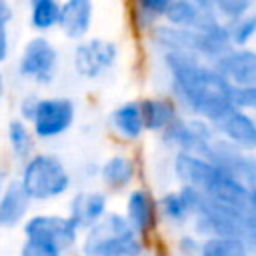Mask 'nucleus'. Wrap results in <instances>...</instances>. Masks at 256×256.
Returning <instances> with one entry per match:
<instances>
[{"label": "nucleus", "mask_w": 256, "mask_h": 256, "mask_svg": "<svg viewBox=\"0 0 256 256\" xmlns=\"http://www.w3.org/2000/svg\"><path fill=\"white\" fill-rule=\"evenodd\" d=\"M162 64L170 80L172 98L184 112L214 124L234 108L230 100L232 84L212 62L190 52H162Z\"/></svg>", "instance_id": "nucleus-1"}, {"label": "nucleus", "mask_w": 256, "mask_h": 256, "mask_svg": "<svg viewBox=\"0 0 256 256\" xmlns=\"http://www.w3.org/2000/svg\"><path fill=\"white\" fill-rule=\"evenodd\" d=\"M144 250V238L128 218L110 210L80 238V252L86 256H140Z\"/></svg>", "instance_id": "nucleus-2"}, {"label": "nucleus", "mask_w": 256, "mask_h": 256, "mask_svg": "<svg viewBox=\"0 0 256 256\" xmlns=\"http://www.w3.org/2000/svg\"><path fill=\"white\" fill-rule=\"evenodd\" d=\"M18 180L32 202L58 200L72 188V174L64 160L50 152H34L26 162H22Z\"/></svg>", "instance_id": "nucleus-3"}, {"label": "nucleus", "mask_w": 256, "mask_h": 256, "mask_svg": "<svg viewBox=\"0 0 256 256\" xmlns=\"http://www.w3.org/2000/svg\"><path fill=\"white\" fill-rule=\"evenodd\" d=\"M60 70V52L44 32L28 38L18 54L16 72L22 80L48 86L56 80Z\"/></svg>", "instance_id": "nucleus-4"}, {"label": "nucleus", "mask_w": 256, "mask_h": 256, "mask_svg": "<svg viewBox=\"0 0 256 256\" xmlns=\"http://www.w3.org/2000/svg\"><path fill=\"white\" fill-rule=\"evenodd\" d=\"M120 48L114 40L104 36H86L76 42L72 50V68L84 80H98L106 76L118 62Z\"/></svg>", "instance_id": "nucleus-5"}, {"label": "nucleus", "mask_w": 256, "mask_h": 256, "mask_svg": "<svg viewBox=\"0 0 256 256\" xmlns=\"http://www.w3.org/2000/svg\"><path fill=\"white\" fill-rule=\"evenodd\" d=\"M82 228L66 214L54 212H36L28 216L22 224V234L28 238H38L54 246L60 254L72 250L80 242Z\"/></svg>", "instance_id": "nucleus-6"}, {"label": "nucleus", "mask_w": 256, "mask_h": 256, "mask_svg": "<svg viewBox=\"0 0 256 256\" xmlns=\"http://www.w3.org/2000/svg\"><path fill=\"white\" fill-rule=\"evenodd\" d=\"M76 122V102L68 96L38 98L30 126L40 140H52L66 134Z\"/></svg>", "instance_id": "nucleus-7"}, {"label": "nucleus", "mask_w": 256, "mask_h": 256, "mask_svg": "<svg viewBox=\"0 0 256 256\" xmlns=\"http://www.w3.org/2000/svg\"><path fill=\"white\" fill-rule=\"evenodd\" d=\"M160 138L170 148L206 154L208 146L216 138V130H214L212 122H208L200 116H192V114L182 116V114H178L160 132Z\"/></svg>", "instance_id": "nucleus-8"}, {"label": "nucleus", "mask_w": 256, "mask_h": 256, "mask_svg": "<svg viewBox=\"0 0 256 256\" xmlns=\"http://www.w3.org/2000/svg\"><path fill=\"white\" fill-rule=\"evenodd\" d=\"M204 156H208L224 172L240 178L248 186L256 184V154H254V150H246V148L216 134V138L212 140V144L208 146Z\"/></svg>", "instance_id": "nucleus-9"}, {"label": "nucleus", "mask_w": 256, "mask_h": 256, "mask_svg": "<svg viewBox=\"0 0 256 256\" xmlns=\"http://www.w3.org/2000/svg\"><path fill=\"white\" fill-rule=\"evenodd\" d=\"M172 170L176 178L180 180V184L194 186L204 194L212 192V188L216 186L218 178L224 172L208 156L198 154V152H188V150H176Z\"/></svg>", "instance_id": "nucleus-10"}, {"label": "nucleus", "mask_w": 256, "mask_h": 256, "mask_svg": "<svg viewBox=\"0 0 256 256\" xmlns=\"http://www.w3.org/2000/svg\"><path fill=\"white\" fill-rule=\"evenodd\" d=\"M124 216L134 226V230L142 238H146L156 230L158 220H160L158 200L152 196V192H148L142 186L130 188L124 200Z\"/></svg>", "instance_id": "nucleus-11"}, {"label": "nucleus", "mask_w": 256, "mask_h": 256, "mask_svg": "<svg viewBox=\"0 0 256 256\" xmlns=\"http://www.w3.org/2000/svg\"><path fill=\"white\" fill-rule=\"evenodd\" d=\"M212 64L230 84H256V50L250 46H232Z\"/></svg>", "instance_id": "nucleus-12"}, {"label": "nucleus", "mask_w": 256, "mask_h": 256, "mask_svg": "<svg viewBox=\"0 0 256 256\" xmlns=\"http://www.w3.org/2000/svg\"><path fill=\"white\" fill-rule=\"evenodd\" d=\"M94 24V0H62L58 30L64 38L78 42L86 38Z\"/></svg>", "instance_id": "nucleus-13"}, {"label": "nucleus", "mask_w": 256, "mask_h": 256, "mask_svg": "<svg viewBox=\"0 0 256 256\" xmlns=\"http://www.w3.org/2000/svg\"><path fill=\"white\" fill-rule=\"evenodd\" d=\"M212 126L218 136H222L246 150L256 152V116L252 112L232 108L228 114H224Z\"/></svg>", "instance_id": "nucleus-14"}, {"label": "nucleus", "mask_w": 256, "mask_h": 256, "mask_svg": "<svg viewBox=\"0 0 256 256\" xmlns=\"http://www.w3.org/2000/svg\"><path fill=\"white\" fill-rule=\"evenodd\" d=\"M32 198L20 184V180H6L0 192V228L14 230L24 224L30 212Z\"/></svg>", "instance_id": "nucleus-15"}, {"label": "nucleus", "mask_w": 256, "mask_h": 256, "mask_svg": "<svg viewBox=\"0 0 256 256\" xmlns=\"http://www.w3.org/2000/svg\"><path fill=\"white\" fill-rule=\"evenodd\" d=\"M108 212V194L102 190H78L70 196L68 216L82 228H90Z\"/></svg>", "instance_id": "nucleus-16"}, {"label": "nucleus", "mask_w": 256, "mask_h": 256, "mask_svg": "<svg viewBox=\"0 0 256 256\" xmlns=\"http://www.w3.org/2000/svg\"><path fill=\"white\" fill-rule=\"evenodd\" d=\"M136 174H138L136 160L132 156L120 154V152L108 156L100 164V168H98L100 182L104 184L106 190H110L114 194H120V192L130 190V186L136 180Z\"/></svg>", "instance_id": "nucleus-17"}, {"label": "nucleus", "mask_w": 256, "mask_h": 256, "mask_svg": "<svg viewBox=\"0 0 256 256\" xmlns=\"http://www.w3.org/2000/svg\"><path fill=\"white\" fill-rule=\"evenodd\" d=\"M150 40L162 52H190L198 56V30L174 24H156L150 28Z\"/></svg>", "instance_id": "nucleus-18"}, {"label": "nucleus", "mask_w": 256, "mask_h": 256, "mask_svg": "<svg viewBox=\"0 0 256 256\" xmlns=\"http://www.w3.org/2000/svg\"><path fill=\"white\" fill-rule=\"evenodd\" d=\"M108 124H110V130L114 132V136L124 142H136L146 132L140 102H136V100H128V102H122L116 108H112V112L108 116Z\"/></svg>", "instance_id": "nucleus-19"}, {"label": "nucleus", "mask_w": 256, "mask_h": 256, "mask_svg": "<svg viewBox=\"0 0 256 256\" xmlns=\"http://www.w3.org/2000/svg\"><path fill=\"white\" fill-rule=\"evenodd\" d=\"M146 132H162L178 114L180 106L172 96H148L138 100Z\"/></svg>", "instance_id": "nucleus-20"}, {"label": "nucleus", "mask_w": 256, "mask_h": 256, "mask_svg": "<svg viewBox=\"0 0 256 256\" xmlns=\"http://www.w3.org/2000/svg\"><path fill=\"white\" fill-rule=\"evenodd\" d=\"M36 138L38 136L34 134L28 120H24L20 116L8 120V124H6V142H8V148H10L12 156L18 162H26L34 154Z\"/></svg>", "instance_id": "nucleus-21"}, {"label": "nucleus", "mask_w": 256, "mask_h": 256, "mask_svg": "<svg viewBox=\"0 0 256 256\" xmlns=\"http://www.w3.org/2000/svg\"><path fill=\"white\" fill-rule=\"evenodd\" d=\"M158 212H160V218L172 228H182L186 226V222L192 220V208L182 188L164 192L158 198Z\"/></svg>", "instance_id": "nucleus-22"}, {"label": "nucleus", "mask_w": 256, "mask_h": 256, "mask_svg": "<svg viewBox=\"0 0 256 256\" xmlns=\"http://www.w3.org/2000/svg\"><path fill=\"white\" fill-rule=\"evenodd\" d=\"M210 12L212 10H204L196 0H172L162 20L182 28H198Z\"/></svg>", "instance_id": "nucleus-23"}, {"label": "nucleus", "mask_w": 256, "mask_h": 256, "mask_svg": "<svg viewBox=\"0 0 256 256\" xmlns=\"http://www.w3.org/2000/svg\"><path fill=\"white\" fill-rule=\"evenodd\" d=\"M202 256H246V244L236 234H212L202 238Z\"/></svg>", "instance_id": "nucleus-24"}, {"label": "nucleus", "mask_w": 256, "mask_h": 256, "mask_svg": "<svg viewBox=\"0 0 256 256\" xmlns=\"http://www.w3.org/2000/svg\"><path fill=\"white\" fill-rule=\"evenodd\" d=\"M60 0H34L30 2V26L36 32H48L58 28L60 20Z\"/></svg>", "instance_id": "nucleus-25"}, {"label": "nucleus", "mask_w": 256, "mask_h": 256, "mask_svg": "<svg viewBox=\"0 0 256 256\" xmlns=\"http://www.w3.org/2000/svg\"><path fill=\"white\" fill-rule=\"evenodd\" d=\"M170 4L172 0H134V24L142 30H150L160 18H164Z\"/></svg>", "instance_id": "nucleus-26"}, {"label": "nucleus", "mask_w": 256, "mask_h": 256, "mask_svg": "<svg viewBox=\"0 0 256 256\" xmlns=\"http://www.w3.org/2000/svg\"><path fill=\"white\" fill-rule=\"evenodd\" d=\"M232 46H250L256 38V10H250L228 22Z\"/></svg>", "instance_id": "nucleus-27"}, {"label": "nucleus", "mask_w": 256, "mask_h": 256, "mask_svg": "<svg viewBox=\"0 0 256 256\" xmlns=\"http://www.w3.org/2000/svg\"><path fill=\"white\" fill-rule=\"evenodd\" d=\"M14 18V8L10 0H0V66L10 56V22Z\"/></svg>", "instance_id": "nucleus-28"}, {"label": "nucleus", "mask_w": 256, "mask_h": 256, "mask_svg": "<svg viewBox=\"0 0 256 256\" xmlns=\"http://www.w3.org/2000/svg\"><path fill=\"white\" fill-rule=\"evenodd\" d=\"M212 8H214V12L222 20L230 22V20H234V18L250 12L254 8V0H214L212 2Z\"/></svg>", "instance_id": "nucleus-29"}, {"label": "nucleus", "mask_w": 256, "mask_h": 256, "mask_svg": "<svg viewBox=\"0 0 256 256\" xmlns=\"http://www.w3.org/2000/svg\"><path fill=\"white\" fill-rule=\"evenodd\" d=\"M230 100L234 108L256 112V84H232Z\"/></svg>", "instance_id": "nucleus-30"}, {"label": "nucleus", "mask_w": 256, "mask_h": 256, "mask_svg": "<svg viewBox=\"0 0 256 256\" xmlns=\"http://www.w3.org/2000/svg\"><path fill=\"white\" fill-rule=\"evenodd\" d=\"M20 252L24 256H60V252L54 246H50V244H46L38 238H28V236H24Z\"/></svg>", "instance_id": "nucleus-31"}, {"label": "nucleus", "mask_w": 256, "mask_h": 256, "mask_svg": "<svg viewBox=\"0 0 256 256\" xmlns=\"http://www.w3.org/2000/svg\"><path fill=\"white\" fill-rule=\"evenodd\" d=\"M200 246H202V238L196 232H184L176 240V252L184 256L200 254Z\"/></svg>", "instance_id": "nucleus-32"}, {"label": "nucleus", "mask_w": 256, "mask_h": 256, "mask_svg": "<svg viewBox=\"0 0 256 256\" xmlns=\"http://www.w3.org/2000/svg\"><path fill=\"white\" fill-rule=\"evenodd\" d=\"M38 98H40V96H34V94H28V96L20 98V102H18V116L30 122V120H32V116H34V110H36Z\"/></svg>", "instance_id": "nucleus-33"}, {"label": "nucleus", "mask_w": 256, "mask_h": 256, "mask_svg": "<svg viewBox=\"0 0 256 256\" xmlns=\"http://www.w3.org/2000/svg\"><path fill=\"white\" fill-rule=\"evenodd\" d=\"M196 2H198L204 10H212V12H214V8H212V2H214V0H196Z\"/></svg>", "instance_id": "nucleus-34"}, {"label": "nucleus", "mask_w": 256, "mask_h": 256, "mask_svg": "<svg viewBox=\"0 0 256 256\" xmlns=\"http://www.w3.org/2000/svg\"><path fill=\"white\" fill-rule=\"evenodd\" d=\"M4 94H6V82H4V76L0 72V102L4 100Z\"/></svg>", "instance_id": "nucleus-35"}, {"label": "nucleus", "mask_w": 256, "mask_h": 256, "mask_svg": "<svg viewBox=\"0 0 256 256\" xmlns=\"http://www.w3.org/2000/svg\"><path fill=\"white\" fill-rule=\"evenodd\" d=\"M4 182H6V180H4V174L0 172V192H2V186H4Z\"/></svg>", "instance_id": "nucleus-36"}, {"label": "nucleus", "mask_w": 256, "mask_h": 256, "mask_svg": "<svg viewBox=\"0 0 256 256\" xmlns=\"http://www.w3.org/2000/svg\"><path fill=\"white\" fill-rule=\"evenodd\" d=\"M30 2H34V0H28V4H30Z\"/></svg>", "instance_id": "nucleus-37"}]
</instances>
